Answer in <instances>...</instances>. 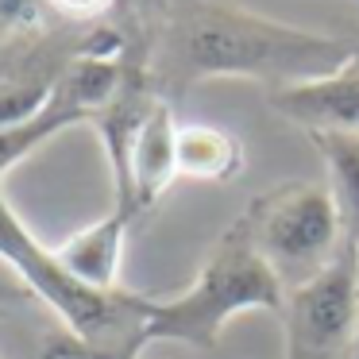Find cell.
Instances as JSON below:
<instances>
[{
  "label": "cell",
  "mask_w": 359,
  "mask_h": 359,
  "mask_svg": "<svg viewBox=\"0 0 359 359\" xmlns=\"http://www.w3.org/2000/svg\"><path fill=\"white\" fill-rule=\"evenodd\" d=\"M282 359H355L359 344V248L344 251L313 274L309 282L286 290L282 305Z\"/></svg>",
  "instance_id": "5"
},
{
  "label": "cell",
  "mask_w": 359,
  "mask_h": 359,
  "mask_svg": "<svg viewBox=\"0 0 359 359\" xmlns=\"http://www.w3.org/2000/svg\"><path fill=\"white\" fill-rule=\"evenodd\" d=\"M0 259L27 282L39 302L62 317L70 336L47 348V359H135L147 344V309L151 297L132 290H93L78 282L55 248L35 240L32 228L8 205L0 182Z\"/></svg>",
  "instance_id": "2"
},
{
  "label": "cell",
  "mask_w": 359,
  "mask_h": 359,
  "mask_svg": "<svg viewBox=\"0 0 359 359\" xmlns=\"http://www.w3.org/2000/svg\"><path fill=\"white\" fill-rule=\"evenodd\" d=\"M240 217L259 255L271 263L286 290L320 274L348 243L328 186H313V182H282L259 194Z\"/></svg>",
  "instance_id": "4"
},
{
  "label": "cell",
  "mask_w": 359,
  "mask_h": 359,
  "mask_svg": "<svg viewBox=\"0 0 359 359\" xmlns=\"http://www.w3.org/2000/svg\"><path fill=\"white\" fill-rule=\"evenodd\" d=\"M0 317H4V309H0Z\"/></svg>",
  "instance_id": "15"
},
{
  "label": "cell",
  "mask_w": 359,
  "mask_h": 359,
  "mask_svg": "<svg viewBox=\"0 0 359 359\" xmlns=\"http://www.w3.org/2000/svg\"><path fill=\"white\" fill-rule=\"evenodd\" d=\"M174 166H178V178L220 186L243 170V143L217 124H178Z\"/></svg>",
  "instance_id": "9"
},
{
  "label": "cell",
  "mask_w": 359,
  "mask_h": 359,
  "mask_svg": "<svg viewBox=\"0 0 359 359\" xmlns=\"http://www.w3.org/2000/svg\"><path fill=\"white\" fill-rule=\"evenodd\" d=\"M62 27L47 0H0V74H8Z\"/></svg>",
  "instance_id": "11"
},
{
  "label": "cell",
  "mask_w": 359,
  "mask_h": 359,
  "mask_svg": "<svg viewBox=\"0 0 359 359\" xmlns=\"http://www.w3.org/2000/svg\"><path fill=\"white\" fill-rule=\"evenodd\" d=\"M355 359H359V344H355Z\"/></svg>",
  "instance_id": "14"
},
{
  "label": "cell",
  "mask_w": 359,
  "mask_h": 359,
  "mask_svg": "<svg viewBox=\"0 0 359 359\" xmlns=\"http://www.w3.org/2000/svg\"><path fill=\"white\" fill-rule=\"evenodd\" d=\"M266 101L305 135H359V55L325 78L266 89Z\"/></svg>",
  "instance_id": "7"
},
{
  "label": "cell",
  "mask_w": 359,
  "mask_h": 359,
  "mask_svg": "<svg viewBox=\"0 0 359 359\" xmlns=\"http://www.w3.org/2000/svg\"><path fill=\"white\" fill-rule=\"evenodd\" d=\"M124 55H86L66 70V78L58 81V89L50 93V101L35 112L32 120L16 128L0 132V182L8 178V170L16 163H24L35 147H43L47 140L62 135L74 124H93V116L109 104V97L116 93L120 78H124Z\"/></svg>",
  "instance_id": "6"
},
{
  "label": "cell",
  "mask_w": 359,
  "mask_h": 359,
  "mask_svg": "<svg viewBox=\"0 0 359 359\" xmlns=\"http://www.w3.org/2000/svg\"><path fill=\"white\" fill-rule=\"evenodd\" d=\"M328 170V194L344 220L348 243L359 248V135H309Z\"/></svg>",
  "instance_id": "10"
},
{
  "label": "cell",
  "mask_w": 359,
  "mask_h": 359,
  "mask_svg": "<svg viewBox=\"0 0 359 359\" xmlns=\"http://www.w3.org/2000/svg\"><path fill=\"white\" fill-rule=\"evenodd\" d=\"M128 24L132 50L170 101L212 78L297 86L336 74L359 55V39L294 27L224 0H158L128 12Z\"/></svg>",
  "instance_id": "1"
},
{
  "label": "cell",
  "mask_w": 359,
  "mask_h": 359,
  "mask_svg": "<svg viewBox=\"0 0 359 359\" xmlns=\"http://www.w3.org/2000/svg\"><path fill=\"white\" fill-rule=\"evenodd\" d=\"M282 305H286V286L271 271V263L259 255L243 217H236L205 255L197 278L178 297H166V302L151 297L147 344L174 340L209 351L217 348L232 317L251 309L282 313Z\"/></svg>",
  "instance_id": "3"
},
{
  "label": "cell",
  "mask_w": 359,
  "mask_h": 359,
  "mask_svg": "<svg viewBox=\"0 0 359 359\" xmlns=\"http://www.w3.org/2000/svg\"><path fill=\"white\" fill-rule=\"evenodd\" d=\"M135 217L112 205L101 220L86 224L81 232L66 236L55 248L58 263L74 274L78 282L93 290H116L120 286V259H124V240Z\"/></svg>",
  "instance_id": "8"
},
{
  "label": "cell",
  "mask_w": 359,
  "mask_h": 359,
  "mask_svg": "<svg viewBox=\"0 0 359 359\" xmlns=\"http://www.w3.org/2000/svg\"><path fill=\"white\" fill-rule=\"evenodd\" d=\"M151 4H158V0H140V4H135V8H151Z\"/></svg>",
  "instance_id": "13"
},
{
  "label": "cell",
  "mask_w": 359,
  "mask_h": 359,
  "mask_svg": "<svg viewBox=\"0 0 359 359\" xmlns=\"http://www.w3.org/2000/svg\"><path fill=\"white\" fill-rule=\"evenodd\" d=\"M47 4L62 24H74V27H101L128 16L124 0H47Z\"/></svg>",
  "instance_id": "12"
}]
</instances>
